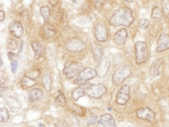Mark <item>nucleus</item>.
Returning a JSON list of instances; mask_svg holds the SVG:
<instances>
[{
	"mask_svg": "<svg viewBox=\"0 0 169 127\" xmlns=\"http://www.w3.org/2000/svg\"><path fill=\"white\" fill-rule=\"evenodd\" d=\"M97 76V73L96 70L87 67V68L83 69L82 71L79 73V75L77 76V77L74 80V84L77 85H79V84L82 85V84L87 83L88 80L96 77Z\"/></svg>",
	"mask_w": 169,
	"mask_h": 127,
	"instance_id": "nucleus-6",
	"label": "nucleus"
},
{
	"mask_svg": "<svg viewBox=\"0 0 169 127\" xmlns=\"http://www.w3.org/2000/svg\"><path fill=\"white\" fill-rule=\"evenodd\" d=\"M0 79H1V86H3V84H5V79L3 78V76H1Z\"/></svg>",
	"mask_w": 169,
	"mask_h": 127,
	"instance_id": "nucleus-39",
	"label": "nucleus"
},
{
	"mask_svg": "<svg viewBox=\"0 0 169 127\" xmlns=\"http://www.w3.org/2000/svg\"><path fill=\"white\" fill-rule=\"evenodd\" d=\"M84 85L82 84L81 86H79L78 88L75 89L72 93V97L75 100V101H77L79 99V97H83L85 95L84 94Z\"/></svg>",
	"mask_w": 169,
	"mask_h": 127,
	"instance_id": "nucleus-24",
	"label": "nucleus"
},
{
	"mask_svg": "<svg viewBox=\"0 0 169 127\" xmlns=\"http://www.w3.org/2000/svg\"><path fill=\"white\" fill-rule=\"evenodd\" d=\"M37 84V81L34 79H32L29 76H23V79L21 80V86L23 89H28L30 87H32Z\"/></svg>",
	"mask_w": 169,
	"mask_h": 127,
	"instance_id": "nucleus-21",
	"label": "nucleus"
},
{
	"mask_svg": "<svg viewBox=\"0 0 169 127\" xmlns=\"http://www.w3.org/2000/svg\"><path fill=\"white\" fill-rule=\"evenodd\" d=\"M83 65L76 62H67L64 65L63 74L68 79H72L82 71Z\"/></svg>",
	"mask_w": 169,
	"mask_h": 127,
	"instance_id": "nucleus-5",
	"label": "nucleus"
},
{
	"mask_svg": "<svg viewBox=\"0 0 169 127\" xmlns=\"http://www.w3.org/2000/svg\"><path fill=\"white\" fill-rule=\"evenodd\" d=\"M40 13H41V16H43L44 20V22L47 23L48 19H49V16H50V13H51V10H50V9H49V6H47V5H44V6H42V7L41 8V10H40Z\"/></svg>",
	"mask_w": 169,
	"mask_h": 127,
	"instance_id": "nucleus-26",
	"label": "nucleus"
},
{
	"mask_svg": "<svg viewBox=\"0 0 169 127\" xmlns=\"http://www.w3.org/2000/svg\"><path fill=\"white\" fill-rule=\"evenodd\" d=\"M55 127H67V124L64 122V121L59 120V121H58V122L55 123Z\"/></svg>",
	"mask_w": 169,
	"mask_h": 127,
	"instance_id": "nucleus-34",
	"label": "nucleus"
},
{
	"mask_svg": "<svg viewBox=\"0 0 169 127\" xmlns=\"http://www.w3.org/2000/svg\"><path fill=\"white\" fill-rule=\"evenodd\" d=\"M73 3H77V0H73Z\"/></svg>",
	"mask_w": 169,
	"mask_h": 127,
	"instance_id": "nucleus-43",
	"label": "nucleus"
},
{
	"mask_svg": "<svg viewBox=\"0 0 169 127\" xmlns=\"http://www.w3.org/2000/svg\"><path fill=\"white\" fill-rule=\"evenodd\" d=\"M135 55L136 63L137 65H141L147 61L149 53L146 42L140 41L135 43Z\"/></svg>",
	"mask_w": 169,
	"mask_h": 127,
	"instance_id": "nucleus-3",
	"label": "nucleus"
},
{
	"mask_svg": "<svg viewBox=\"0 0 169 127\" xmlns=\"http://www.w3.org/2000/svg\"><path fill=\"white\" fill-rule=\"evenodd\" d=\"M149 26H150V21L147 19H145V18L141 19L139 22V27L141 30H146L149 27Z\"/></svg>",
	"mask_w": 169,
	"mask_h": 127,
	"instance_id": "nucleus-29",
	"label": "nucleus"
},
{
	"mask_svg": "<svg viewBox=\"0 0 169 127\" xmlns=\"http://www.w3.org/2000/svg\"><path fill=\"white\" fill-rule=\"evenodd\" d=\"M135 20L133 12L128 7H121L109 18V23L112 27H130Z\"/></svg>",
	"mask_w": 169,
	"mask_h": 127,
	"instance_id": "nucleus-1",
	"label": "nucleus"
},
{
	"mask_svg": "<svg viewBox=\"0 0 169 127\" xmlns=\"http://www.w3.org/2000/svg\"><path fill=\"white\" fill-rule=\"evenodd\" d=\"M96 120H97V117L96 116H91L88 119V125H91V124H94V123H95L96 122Z\"/></svg>",
	"mask_w": 169,
	"mask_h": 127,
	"instance_id": "nucleus-35",
	"label": "nucleus"
},
{
	"mask_svg": "<svg viewBox=\"0 0 169 127\" xmlns=\"http://www.w3.org/2000/svg\"><path fill=\"white\" fill-rule=\"evenodd\" d=\"M56 34V29L50 23H45L43 27V34L46 38H53Z\"/></svg>",
	"mask_w": 169,
	"mask_h": 127,
	"instance_id": "nucleus-19",
	"label": "nucleus"
},
{
	"mask_svg": "<svg viewBox=\"0 0 169 127\" xmlns=\"http://www.w3.org/2000/svg\"><path fill=\"white\" fill-rule=\"evenodd\" d=\"M125 1L128 3H132L133 2H134V0H125Z\"/></svg>",
	"mask_w": 169,
	"mask_h": 127,
	"instance_id": "nucleus-40",
	"label": "nucleus"
},
{
	"mask_svg": "<svg viewBox=\"0 0 169 127\" xmlns=\"http://www.w3.org/2000/svg\"><path fill=\"white\" fill-rule=\"evenodd\" d=\"M8 57H9L10 60H11V61L16 60V55L15 54H13V52H11V51H10V52L8 53Z\"/></svg>",
	"mask_w": 169,
	"mask_h": 127,
	"instance_id": "nucleus-36",
	"label": "nucleus"
},
{
	"mask_svg": "<svg viewBox=\"0 0 169 127\" xmlns=\"http://www.w3.org/2000/svg\"><path fill=\"white\" fill-rule=\"evenodd\" d=\"M97 124L102 125L103 127H116L115 119L110 114L102 115L101 116L100 120L97 121Z\"/></svg>",
	"mask_w": 169,
	"mask_h": 127,
	"instance_id": "nucleus-16",
	"label": "nucleus"
},
{
	"mask_svg": "<svg viewBox=\"0 0 169 127\" xmlns=\"http://www.w3.org/2000/svg\"><path fill=\"white\" fill-rule=\"evenodd\" d=\"M110 65V58L108 57L103 58L100 61V62L97 64V67H96V72H97V76L99 77H104V76H106L108 73Z\"/></svg>",
	"mask_w": 169,
	"mask_h": 127,
	"instance_id": "nucleus-11",
	"label": "nucleus"
},
{
	"mask_svg": "<svg viewBox=\"0 0 169 127\" xmlns=\"http://www.w3.org/2000/svg\"><path fill=\"white\" fill-rule=\"evenodd\" d=\"M136 116L140 119H143L150 122H155V113L148 107L140 108L136 111Z\"/></svg>",
	"mask_w": 169,
	"mask_h": 127,
	"instance_id": "nucleus-10",
	"label": "nucleus"
},
{
	"mask_svg": "<svg viewBox=\"0 0 169 127\" xmlns=\"http://www.w3.org/2000/svg\"><path fill=\"white\" fill-rule=\"evenodd\" d=\"M43 97V91L39 88H33L29 91V100L31 102H36Z\"/></svg>",
	"mask_w": 169,
	"mask_h": 127,
	"instance_id": "nucleus-20",
	"label": "nucleus"
},
{
	"mask_svg": "<svg viewBox=\"0 0 169 127\" xmlns=\"http://www.w3.org/2000/svg\"><path fill=\"white\" fill-rule=\"evenodd\" d=\"M168 49H169V35L167 34H161L157 41L156 51L161 52Z\"/></svg>",
	"mask_w": 169,
	"mask_h": 127,
	"instance_id": "nucleus-12",
	"label": "nucleus"
},
{
	"mask_svg": "<svg viewBox=\"0 0 169 127\" xmlns=\"http://www.w3.org/2000/svg\"><path fill=\"white\" fill-rule=\"evenodd\" d=\"M9 30L16 38H20L23 34V25L20 22H13L9 26Z\"/></svg>",
	"mask_w": 169,
	"mask_h": 127,
	"instance_id": "nucleus-17",
	"label": "nucleus"
},
{
	"mask_svg": "<svg viewBox=\"0 0 169 127\" xmlns=\"http://www.w3.org/2000/svg\"><path fill=\"white\" fill-rule=\"evenodd\" d=\"M91 51H92L94 58L96 61L100 60L101 58L102 57L103 48L100 45L95 43V42H93L92 45H91Z\"/></svg>",
	"mask_w": 169,
	"mask_h": 127,
	"instance_id": "nucleus-18",
	"label": "nucleus"
},
{
	"mask_svg": "<svg viewBox=\"0 0 169 127\" xmlns=\"http://www.w3.org/2000/svg\"><path fill=\"white\" fill-rule=\"evenodd\" d=\"M0 62H1V66H2V65H3V61H2V59L0 60Z\"/></svg>",
	"mask_w": 169,
	"mask_h": 127,
	"instance_id": "nucleus-42",
	"label": "nucleus"
},
{
	"mask_svg": "<svg viewBox=\"0 0 169 127\" xmlns=\"http://www.w3.org/2000/svg\"><path fill=\"white\" fill-rule=\"evenodd\" d=\"M4 19H5V13H4V11L1 10V12H0V21L2 22L4 21Z\"/></svg>",
	"mask_w": 169,
	"mask_h": 127,
	"instance_id": "nucleus-37",
	"label": "nucleus"
},
{
	"mask_svg": "<svg viewBox=\"0 0 169 127\" xmlns=\"http://www.w3.org/2000/svg\"><path fill=\"white\" fill-rule=\"evenodd\" d=\"M86 48V44L79 38H72L69 39L66 44V48L68 51L77 52L83 51Z\"/></svg>",
	"mask_w": 169,
	"mask_h": 127,
	"instance_id": "nucleus-9",
	"label": "nucleus"
},
{
	"mask_svg": "<svg viewBox=\"0 0 169 127\" xmlns=\"http://www.w3.org/2000/svg\"><path fill=\"white\" fill-rule=\"evenodd\" d=\"M0 115H1V122H5L9 119L10 118V115L9 112L5 108H1L0 109Z\"/></svg>",
	"mask_w": 169,
	"mask_h": 127,
	"instance_id": "nucleus-28",
	"label": "nucleus"
},
{
	"mask_svg": "<svg viewBox=\"0 0 169 127\" xmlns=\"http://www.w3.org/2000/svg\"><path fill=\"white\" fill-rule=\"evenodd\" d=\"M7 104L10 107L11 110L13 112H17L21 108V104H20L18 101L16 99H14V98H12V97L7 100Z\"/></svg>",
	"mask_w": 169,
	"mask_h": 127,
	"instance_id": "nucleus-25",
	"label": "nucleus"
},
{
	"mask_svg": "<svg viewBox=\"0 0 169 127\" xmlns=\"http://www.w3.org/2000/svg\"><path fill=\"white\" fill-rule=\"evenodd\" d=\"M42 83H43L44 89L48 91H50L51 86V78L49 71H45L44 73L43 76H42Z\"/></svg>",
	"mask_w": 169,
	"mask_h": 127,
	"instance_id": "nucleus-22",
	"label": "nucleus"
},
{
	"mask_svg": "<svg viewBox=\"0 0 169 127\" xmlns=\"http://www.w3.org/2000/svg\"><path fill=\"white\" fill-rule=\"evenodd\" d=\"M27 74L29 77H31L32 79H35V78H38L40 76V71L38 69H32V70L27 72Z\"/></svg>",
	"mask_w": 169,
	"mask_h": 127,
	"instance_id": "nucleus-31",
	"label": "nucleus"
},
{
	"mask_svg": "<svg viewBox=\"0 0 169 127\" xmlns=\"http://www.w3.org/2000/svg\"><path fill=\"white\" fill-rule=\"evenodd\" d=\"M55 102L57 105L59 106L63 107L66 105V97L62 92H59V95L55 97Z\"/></svg>",
	"mask_w": 169,
	"mask_h": 127,
	"instance_id": "nucleus-27",
	"label": "nucleus"
},
{
	"mask_svg": "<svg viewBox=\"0 0 169 127\" xmlns=\"http://www.w3.org/2000/svg\"><path fill=\"white\" fill-rule=\"evenodd\" d=\"M39 127H45V126H43V125H39Z\"/></svg>",
	"mask_w": 169,
	"mask_h": 127,
	"instance_id": "nucleus-41",
	"label": "nucleus"
},
{
	"mask_svg": "<svg viewBox=\"0 0 169 127\" xmlns=\"http://www.w3.org/2000/svg\"><path fill=\"white\" fill-rule=\"evenodd\" d=\"M132 73V69L128 65H124L120 66L119 68L116 69L112 76L113 84L118 86L120 85L125 81L127 78L130 76Z\"/></svg>",
	"mask_w": 169,
	"mask_h": 127,
	"instance_id": "nucleus-2",
	"label": "nucleus"
},
{
	"mask_svg": "<svg viewBox=\"0 0 169 127\" xmlns=\"http://www.w3.org/2000/svg\"><path fill=\"white\" fill-rule=\"evenodd\" d=\"M151 17L156 21H161L163 19V13L162 10L157 6L153 8L152 13H151Z\"/></svg>",
	"mask_w": 169,
	"mask_h": 127,
	"instance_id": "nucleus-23",
	"label": "nucleus"
},
{
	"mask_svg": "<svg viewBox=\"0 0 169 127\" xmlns=\"http://www.w3.org/2000/svg\"><path fill=\"white\" fill-rule=\"evenodd\" d=\"M32 48L34 51V58L39 59L44 56L45 52V45L41 41H34L31 44Z\"/></svg>",
	"mask_w": 169,
	"mask_h": 127,
	"instance_id": "nucleus-14",
	"label": "nucleus"
},
{
	"mask_svg": "<svg viewBox=\"0 0 169 127\" xmlns=\"http://www.w3.org/2000/svg\"><path fill=\"white\" fill-rule=\"evenodd\" d=\"M127 38H128V32L125 28H122L115 33L114 36V41L116 45H122L126 43Z\"/></svg>",
	"mask_w": 169,
	"mask_h": 127,
	"instance_id": "nucleus-15",
	"label": "nucleus"
},
{
	"mask_svg": "<svg viewBox=\"0 0 169 127\" xmlns=\"http://www.w3.org/2000/svg\"><path fill=\"white\" fill-rule=\"evenodd\" d=\"M93 3V5L96 9H99L105 4L106 0H91Z\"/></svg>",
	"mask_w": 169,
	"mask_h": 127,
	"instance_id": "nucleus-32",
	"label": "nucleus"
},
{
	"mask_svg": "<svg viewBox=\"0 0 169 127\" xmlns=\"http://www.w3.org/2000/svg\"><path fill=\"white\" fill-rule=\"evenodd\" d=\"M49 3H51V5L52 6H55V5H56L59 3V0H49Z\"/></svg>",
	"mask_w": 169,
	"mask_h": 127,
	"instance_id": "nucleus-38",
	"label": "nucleus"
},
{
	"mask_svg": "<svg viewBox=\"0 0 169 127\" xmlns=\"http://www.w3.org/2000/svg\"><path fill=\"white\" fill-rule=\"evenodd\" d=\"M17 42L16 41L15 39H13V38H10L7 41V48L11 50V51H13L16 49V47H17Z\"/></svg>",
	"mask_w": 169,
	"mask_h": 127,
	"instance_id": "nucleus-30",
	"label": "nucleus"
},
{
	"mask_svg": "<svg viewBox=\"0 0 169 127\" xmlns=\"http://www.w3.org/2000/svg\"><path fill=\"white\" fill-rule=\"evenodd\" d=\"M106 91H107V88L102 84H93L84 88L85 95L94 99H99L101 97H102L106 94Z\"/></svg>",
	"mask_w": 169,
	"mask_h": 127,
	"instance_id": "nucleus-4",
	"label": "nucleus"
},
{
	"mask_svg": "<svg viewBox=\"0 0 169 127\" xmlns=\"http://www.w3.org/2000/svg\"><path fill=\"white\" fill-rule=\"evenodd\" d=\"M17 66H18V63H17V60H13L11 61V68H12V72L13 73H15L16 69H17Z\"/></svg>",
	"mask_w": 169,
	"mask_h": 127,
	"instance_id": "nucleus-33",
	"label": "nucleus"
},
{
	"mask_svg": "<svg viewBox=\"0 0 169 127\" xmlns=\"http://www.w3.org/2000/svg\"><path fill=\"white\" fill-rule=\"evenodd\" d=\"M108 29L105 23H97L94 26V37L96 40L101 42H105L108 38Z\"/></svg>",
	"mask_w": 169,
	"mask_h": 127,
	"instance_id": "nucleus-7",
	"label": "nucleus"
},
{
	"mask_svg": "<svg viewBox=\"0 0 169 127\" xmlns=\"http://www.w3.org/2000/svg\"><path fill=\"white\" fill-rule=\"evenodd\" d=\"M163 66V59L161 58H156L151 66L150 73L153 77H156L161 73V68Z\"/></svg>",
	"mask_w": 169,
	"mask_h": 127,
	"instance_id": "nucleus-13",
	"label": "nucleus"
},
{
	"mask_svg": "<svg viewBox=\"0 0 169 127\" xmlns=\"http://www.w3.org/2000/svg\"><path fill=\"white\" fill-rule=\"evenodd\" d=\"M130 87L129 85H122L118 90L116 95V103L121 105H124L128 102L130 97Z\"/></svg>",
	"mask_w": 169,
	"mask_h": 127,
	"instance_id": "nucleus-8",
	"label": "nucleus"
}]
</instances>
